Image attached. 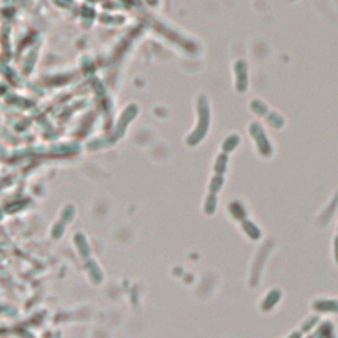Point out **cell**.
<instances>
[{
	"instance_id": "6da1fadb",
	"label": "cell",
	"mask_w": 338,
	"mask_h": 338,
	"mask_svg": "<svg viewBox=\"0 0 338 338\" xmlns=\"http://www.w3.org/2000/svg\"><path fill=\"white\" fill-rule=\"evenodd\" d=\"M313 308L318 310V312L338 313V300H333V298H320V300L314 301Z\"/></svg>"
},
{
	"instance_id": "7a4b0ae2",
	"label": "cell",
	"mask_w": 338,
	"mask_h": 338,
	"mask_svg": "<svg viewBox=\"0 0 338 338\" xmlns=\"http://www.w3.org/2000/svg\"><path fill=\"white\" fill-rule=\"evenodd\" d=\"M320 329H321V331H322L323 338H337L335 329H334V323L331 322V321H325V322L321 323Z\"/></svg>"
},
{
	"instance_id": "3957f363",
	"label": "cell",
	"mask_w": 338,
	"mask_h": 338,
	"mask_svg": "<svg viewBox=\"0 0 338 338\" xmlns=\"http://www.w3.org/2000/svg\"><path fill=\"white\" fill-rule=\"evenodd\" d=\"M320 322V318H318V316H313V317H310V318H309L308 321H306L305 323H304V325H302V329L301 330L302 331H310L313 329V327L316 326L317 323Z\"/></svg>"
},
{
	"instance_id": "277c9868",
	"label": "cell",
	"mask_w": 338,
	"mask_h": 338,
	"mask_svg": "<svg viewBox=\"0 0 338 338\" xmlns=\"http://www.w3.org/2000/svg\"><path fill=\"white\" fill-rule=\"evenodd\" d=\"M334 258L338 264V235L334 238Z\"/></svg>"
},
{
	"instance_id": "5b68a950",
	"label": "cell",
	"mask_w": 338,
	"mask_h": 338,
	"mask_svg": "<svg viewBox=\"0 0 338 338\" xmlns=\"http://www.w3.org/2000/svg\"><path fill=\"white\" fill-rule=\"evenodd\" d=\"M308 338H323V335H322V331H321V329H320V327H318V330H317L316 333H314V334H313V335H309Z\"/></svg>"
},
{
	"instance_id": "8992f818",
	"label": "cell",
	"mask_w": 338,
	"mask_h": 338,
	"mask_svg": "<svg viewBox=\"0 0 338 338\" xmlns=\"http://www.w3.org/2000/svg\"><path fill=\"white\" fill-rule=\"evenodd\" d=\"M289 338H301V334H300V333H293Z\"/></svg>"
}]
</instances>
